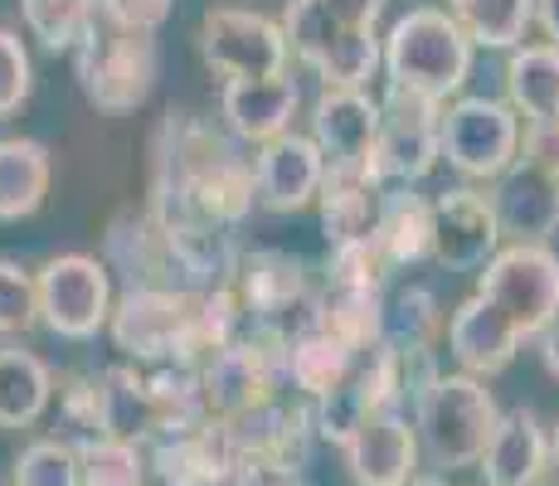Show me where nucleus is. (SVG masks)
Here are the masks:
<instances>
[{
	"instance_id": "nucleus-3",
	"label": "nucleus",
	"mask_w": 559,
	"mask_h": 486,
	"mask_svg": "<svg viewBox=\"0 0 559 486\" xmlns=\"http://www.w3.org/2000/svg\"><path fill=\"white\" fill-rule=\"evenodd\" d=\"M73 73H79V88L98 112H136V107L152 97L160 79V49L156 35L142 29H127L117 20H107L103 10H93L83 39L73 45Z\"/></svg>"
},
{
	"instance_id": "nucleus-8",
	"label": "nucleus",
	"mask_w": 559,
	"mask_h": 486,
	"mask_svg": "<svg viewBox=\"0 0 559 486\" xmlns=\"http://www.w3.org/2000/svg\"><path fill=\"white\" fill-rule=\"evenodd\" d=\"M481 297L507 311L521 336H540L559 311V258L550 244H507L481 268Z\"/></svg>"
},
{
	"instance_id": "nucleus-12",
	"label": "nucleus",
	"mask_w": 559,
	"mask_h": 486,
	"mask_svg": "<svg viewBox=\"0 0 559 486\" xmlns=\"http://www.w3.org/2000/svg\"><path fill=\"white\" fill-rule=\"evenodd\" d=\"M501 253L497 204L487 190L453 186L433 200V263L448 273H477Z\"/></svg>"
},
{
	"instance_id": "nucleus-20",
	"label": "nucleus",
	"mask_w": 559,
	"mask_h": 486,
	"mask_svg": "<svg viewBox=\"0 0 559 486\" xmlns=\"http://www.w3.org/2000/svg\"><path fill=\"white\" fill-rule=\"evenodd\" d=\"M545 452H550V438L540 434L531 408L501 414L497 438H491L487 458H481V477H487V486H540Z\"/></svg>"
},
{
	"instance_id": "nucleus-30",
	"label": "nucleus",
	"mask_w": 559,
	"mask_h": 486,
	"mask_svg": "<svg viewBox=\"0 0 559 486\" xmlns=\"http://www.w3.org/2000/svg\"><path fill=\"white\" fill-rule=\"evenodd\" d=\"M83 486H146V458L132 438H83Z\"/></svg>"
},
{
	"instance_id": "nucleus-35",
	"label": "nucleus",
	"mask_w": 559,
	"mask_h": 486,
	"mask_svg": "<svg viewBox=\"0 0 559 486\" xmlns=\"http://www.w3.org/2000/svg\"><path fill=\"white\" fill-rule=\"evenodd\" d=\"M39 321V283L20 263L0 258V336H25Z\"/></svg>"
},
{
	"instance_id": "nucleus-33",
	"label": "nucleus",
	"mask_w": 559,
	"mask_h": 486,
	"mask_svg": "<svg viewBox=\"0 0 559 486\" xmlns=\"http://www.w3.org/2000/svg\"><path fill=\"white\" fill-rule=\"evenodd\" d=\"M15 486H83V462L73 442L39 438L15 458Z\"/></svg>"
},
{
	"instance_id": "nucleus-40",
	"label": "nucleus",
	"mask_w": 559,
	"mask_h": 486,
	"mask_svg": "<svg viewBox=\"0 0 559 486\" xmlns=\"http://www.w3.org/2000/svg\"><path fill=\"white\" fill-rule=\"evenodd\" d=\"M535 341H540V360H545V370H550L555 380H559V311H555L550 321H545V331H540Z\"/></svg>"
},
{
	"instance_id": "nucleus-22",
	"label": "nucleus",
	"mask_w": 559,
	"mask_h": 486,
	"mask_svg": "<svg viewBox=\"0 0 559 486\" xmlns=\"http://www.w3.org/2000/svg\"><path fill=\"white\" fill-rule=\"evenodd\" d=\"M370 351V345H365ZM356 345H346L336 336V331H326L321 321H307V327L293 331V341H287V380L302 389L307 399H326L331 389L350 375V365H356Z\"/></svg>"
},
{
	"instance_id": "nucleus-11",
	"label": "nucleus",
	"mask_w": 559,
	"mask_h": 486,
	"mask_svg": "<svg viewBox=\"0 0 559 486\" xmlns=\"http://www.w3.org/2000/svg\"><path fill=\"white\" fill-rule=\"evenodd\" d=\"M234 292H239L243 311H249L253 327H277L287 331L297 311V327H307L311 311H317V287H311V268L297 253L283 248H258L243 253L234 268ZM293 336V331H287Z\"/></svg>"
},
{
	"instance_id": "nucleus-28",
	"label": "nucleus",
	"mask_w": 559,
	"mask_h": 486,
	"mask_svg": "<svg viewBox=\"0 0 559 486\" xmlns=\"http://www.w3.org/2000/svg\"><path fill=\"white\" fill-rule=\"evenodd\" d=\"M384 69V39L374 29H346L326 54L317 59L321 88L336 93H365V83Z\"/></svg>"
},
{
	"instance_id": "nucleus-4",
	"label": "nucleus",
	"mask_w": 559,
	"mask_h": 486,
	"mask_svg": "<svg viewBox=\"0 0 559 486\" xmlns=\"http://www.w3.org/2000/svg\"><path fill=\"white\" fill-rule=\"evenodd\" d=\"M501 428V408L491 399L487 380H472V375H438V384L418 399L414 408V434L418 448L428 452L433 467H481L491 438Z\"/></svg>"
},
{
	"instance_id": "nucleus-9",
	"label": "nucleus",
	"mask_w": 559,
	"mask_h": 486,
	"mask_svg": "<svg viewBox=\"0 0 559 486\" xmlns=\"http://www.w3.org/2000/svg\"><path fill=\"white\" fill-rule=\"evenodd\" d=\"M39 321L63 341H93L112 321V277L103 258L63 253L39 268Z\"/></svg>"
},
{
	"instance_id": "nucleus-19",
	"label": "nucleus",
	"mask_w": 559,
	"mask_h": 486,
	"mask_svg": "<svg viewBox=\"0 0 559 486\" xmlns=\"http://www.w3.org/2000/svg\"><path fill=\"white\" fill-rule=\"evenodd\" d=\"M384 190L390 186H380L374 176H341V170H326V186L317 194L326 244L331 248L374 244V229H380V214H384Z\"/></svg>"
},
{
	"instance_id": "nucleus-17",
	"label": "nucleus",
	"mask_w": 559,
	"mask_h": 486,
	"mask_svg": "<svg viewBox=\"0 0 559 486\" xmlns=\"http://www.w3.org/2000/svg\"><path fill=\"white\" fill-rule=\"evenodd\" d=\"M346 462L356 486H404L408 477H418V434L414 418H404L400 408L365 418L360 434L346 442Z\"/></svg>"
},
{
	"instance_id": "nucleus-38",
	"label": "nucleus",
	"mask_w": 559,
	"mask_h": 486,
	"mask_svg": "<svg viewBox=\"0 0 559 486\" xmlns=\"http://www.w3.org/2000/svg\"><path fill=\"white\" fill-rule=\"evenodd\" d=\"M521 161H531V166H545L559 176V122H535L525 127L521 137Z\"/></svg>"
},
{
	"instance_id": "nucleus-31",
	"label": "nucleus",
	"mask_w": 559,
	"mask_h": 486,
	"mask_svg": "<svg viewBox=\"0 0 559 486\" xmlns=\"http://www.w3.org/2000/svg\"><path fill=\"white\" fill-rule=\"evenodd\" d=\"M20 10H25V25L35 29V39L45 49H69L83 39V29H88L93 10H98V0H20Z\"/></svg>"
},
{
	"instance_id": "nucleus-2",
	"label": "nucleus",
	"mask_w": 559,
	"mask_h": 486,
	"mask_svg": "<svg viewBox=\"0 0 559 486\" xmlns=\"http://www.w3.org/2000/svg\"><path fill=\"white\" fill-rule=\"evenodd\" d=\"M472 73V39L448 10L418 5L384 35V83L448 103Z\"/></svg>"
},
{
	"instance_id": "nucleus-26",
	"label": "nucleus",
	"mask_w": 559,
	"mask_h": 486,
	"mask_svg": "<svg viewBox=\"0 0 559 486\" xmlns=\"http://www.w3.org/2000/svg\"><path fill=\"white\" fill-rule=\"evenodd\" d=\"M384 301H390V292H365V287H331V283H321L311 321H321V327L336 331L346 345L365 351V345L384 341Z\"/></svg>"
},
{
	"instance_id": "nucleus-42",
	"label": "nucleus",
	"mask_w": 559,
	"mask_h": 486,
	"mask_svg": "<svg viewBox=\"0 0 559 486\" xmlns=\"http://www.w3.org/2000/svg\"><path fill=\"white\" fill-rule=\"evenodd\" d=\"M404 486H448L443 477H433V472H418V477H408Z\"/></svg>"
},
{
	"instance_id": "nucleus-16",
	"label": "nucleus",
	"mask_w": 559,
	"mask_h": 486,
	"mask_svg": "<svg viewBox=\"0 0 559 486\" xmlns=\"http://www.w3.org/2000/svg\"><path fill=\"white\" fill-rule=\"evenodd\" d=\"M521 331L511 327L507 311H497L481 292H472L467 301H457V311L448 317V351H453L457 370L472 380L501 375L521 351Z\"/></svg>"
},
{
	"instance_id": "nucleus-10",
	"label": "nucleus",
	"mask_w": 559,
	"mask_h": 486,
	"mask_svg": "<svg viewBox=\"0 0 559 486\" xmlns=\"http://www.w3.org/2000/svg\"><path fill=\"white\" fill-rule=\"evenodd\" d=\"M200 54L224 83L277 79V73H287V35H283V25L267 20V15H258V10H239V5L204 10Z\"/></svg>"
},
{
	"instance_id": "nucleus-14",
	"label": "nucleus",
	"mask_w": 559,
	"mask_h": 486,
	"mask_svg": "<svg viewBox=\"0 0 559 486\" xmlns=\"http://www.w3.org/2000/svg\"><path fill=\"white\" fill-rule=\"evenodd\" d=\"M253 186H258V204L273 214H297L326 186V156L311 137H277L253 156Z\"/></svg>"
},
{
	"instance_id": "nucleus-34",
	"label": "nucleus",
	"mask_w": 559,
	"mask_h": 486,
	"mask_svg": "<svg viewBox=\"0 0 559 486\" xmlns=\"http://www.w3.org/2000/svg\"><path fill=\"white\" fill-rule=\"evenodd\" d=\"M394 268L384 263V253L374 244H346V248H331L326 258V277L321 283L331 287H365V292H390Z\"/></svg>"
},
{
	"instance_id": "nucleus-5",
	"label": "nucleus",
	"mask_w": 559,
	"mask_h": 486,
	"mask_svg": "<svg viewBox=\"0 0 559 486\" xmlns=\"http://www.w3.org/2000/svg\"><path fill=\"white\" fill-rule=\"evenodd\" d=\"M200 292L180 287H127L112 307V345L136 365H190L200 360L195 345Z\"/></svg>"
},
{
	"instance_id": "nucleus-6",
	"label": "nucleus",
	"mask_w": 559,
	"mask_h": 486,
	"mask_svg": "<svg viewBox=\"0 0 559 486\" xmlns=\"http://www.w3.org/2000/svg\"><path fill=\"white\" fill-rule=\"evenodd\" d=\"M443 156V103L384 83L380 137H374V180L380 186H414Z\"/></svg>"
},
{
	"instance_id": "nucleus-25",
	"label": "nucleus",
	"mask_w": 559,
	"mask_h": 486,
	"mask_svg": "<svg viewBox=\"0 0 559 486\" xmlns=\"http://www.w3.org/2000/svg\"><path fill=\"white\" fill-rule=\"evenodd\" d=\"M53 375L35 351L0 345V428H25L49 408Z\"/></svg>"
},
{
	"instance_id": "nucleus-15",
	"label": "nucleus",
	"mask_w": 559,
	"mask_h": 486,
	"mask_svg": "<svg viewBox=\"0 0 559 486\" xmlns=\"http://www.w3.org/2000/svg\"><path fill=\"white\" fill-rule=\"evenodd\" d=\"M501 239L511 244H550L559 229V176L531 161H515L491 190Z\"/></svg>"
},
{
	"instance_id": "nucleus-18",
	"label": "nucleus",
	"mask_w": 559,
	"mask_h": 486,
	"mask_svg": "<svg viewBox=\"0 0 559 486\" xmlns=\"http://www.w3.org/2000/svg\"><path fill=\"white\" fill-rule=\"evenodd\" d=\"M297 107H302V88H297L293 73L224 83V93H219V117L229 122V132L243 137V142H263V146L287 137Z\"/></svg>"
},
{
	"instance_id": "nucleus-1",
	"label": "nucleus",
	"mask_w": 559,
	"mask_h": 486,
	"mask_svg": "<svg viewBox=\"0 0 559 486\" xmlns=\"http://www.w3.org/2000/svg\"><path fill=\"white\" fill-rule=\"evenodd\" d=\"M253 161H243L229 137L195 122L190 112H170L156 137V176L146 214L166 229H186V224L234 229L253 210Z\"/></svg>"
},
{
	"instance_id": "nucleus-36",
	"label": "nucleus",
	"mask_w": 559,
	"mask_h": 486,
	"mask_svg": "<svg viewBox=\"0 0 559 486\" xmlns=\"http://www.w3.org/2000/svg\"><path fill=\"white\" fill-rule=\"evenodd\" d=\"M29 97V54L15 29H0V117H10Z\"/></svg>"
},
{
	"instance_id": "nucleus-23",
	"label": "nucleus",
	"mask_w": 559,
	"mask_h": 486,
	"mask_svg": "<svg viewBox=\"0 0 559 486\" xmlns=\"http://www.w3.org/2000/svg\"><path fill=\"white\" fill-rule=\"evenodd\" d=\"M49 151L29 137H5L0 142V224L29 220L49 194Z\"/></svg>"
},
{
	"instance_id": "nucleus-29",
	"label": "nucleus",
	"mask_w": 559,
	"mask_h": 486,
	"mask_svg": "<svg viewBox=\"0 0 559 486\" xmlns=\"http://www.w3.org/2000/svg\"><path fill=\"white\" fill-rule=\"evenodd\" d=\"M443 327L438 297L428 287H400L384 301V341L394 351H433V336Z\"/></svg>"
},
{
	"instance_id": "nucleus-24",
	"label": "nucleus",
	"mask_w": 559,
	"mask_h": 486,
	"mask_svg": "<svg viewBox=\"0 0 559 486\" xmlns=\"http://www.w3.org/2000/svg\"><path fill=\"white\" fill-rule=\"evenodd\" d=\"M507 97L525 127L559 122V49L555 45H521L507 63Z\"/></svg>"
},
{
	"instance_id": "nucleus-39",
	"label": "nucleus",
	"mask_w": 559,
	"mask_h": 486,
	"mask_svg": "<svg viewBox=\"0 0 559 486\" xmlns=\"http://www.w3.org/2000/svg\"><path fill=\"white\" fill-rule=\"evenodd\" d=\"M321 5L331 10V20L341 29H374V20L384 15L390 0H321Z\"/></svg>"
},
{
	"instance_id": "nucleus-27",
	"label": "nucleus",
	"mask_w": 559,
	"mask_h": 486,
	"mask_svg": "<svg viewBox=\"0 0 559 486\" xmlns=\"http://www.w3.org/2000/svg\"><path fill=\"white\" fill-rule=\"evenodd\" d=\"M448 15L467 29L472 45L515 49L535 25V0H448Z\"/></svg>"
},
{
	"instance_id": "nucleus-41",
	"label": "nucleus",
	"mask_w": 559,
	"mask_h": 486,
	"mask_svg": "<svg viewBox=\"0 0 559 486\" xmlns=\"http://www.w3.org/2000/svg\"><path fill=\"white\" fill-rule=\"evenodd\" d=\"M540 486H559V424L550 428V452H545V482Z\"/></svg>"
},
{
	"instance_id": "nucleus-7",
	"label": "nucleus",
	"mask_w": 559,
	"mask_h": 486,
	"mask_svg": "<svg viewBox=\"0 0 559 486\" xmlns=\"http://www.w3.org/2000/svg\"><path fill=\"white\" fill-rule=\"evenodd\" d=\"M521 117L497 97H457L443 112V161L467 180H501L521 161Z\"/></svg>"
},
{
	"instance_id": "nucleus-21",
	"label": "nucleus",
	"mask_w": 559,
	"mask_h": 486,
	"mask_svg": "<svg viewBox=\"0 0 559 486\" xmlns=\"http://www.w3.org/2000/svg\"><path fill=\"white\" fill-rule=\"evenodd\" d=\"M374 248L384 253V263L394 273L433 258V200L414 194V186L384 190V214H380V229H374Z\"/></svg>"
},
{
	"instance_id": "nucleus-37",
	"label": "nucleus",
	"mask_w": 559,
	"mask_h": 486,
	"mask_svg": "<svg viewBox=\"0 0 559 486\" xmlns=\"http://www.w3.org/2000/svg\"><path fill=\"white\" fill-rule=\"evenodd\" d=\"M98 10H103L107 20H117V25H127V29L156 35V29L170 20L176 0H98Z\"/></svg>"
},
{
	"instance_id": "nucleus-13",
	"label": "nucleus",
	"mask_w": 559,
	"mask_h": 486,
	"mask_svg": "<svg viewBox=\"0 0 559 486\" xmlns=\"http://www.w3.org/2000/svg\"><path fill=\"white\" fill-rule=\"evenodd\" d=\"M374 137H380V103L370 93L321 88L311 107V142L326 156V170L374 176Z\"/></svg>"
},
{
	"instance_id": "nucleus-32",
	"label": "nucleus",
	"mask_w": 559,
	"mask_h": 486,
	"mask_svg": "<svg viewBox=\"0 0 559 486\" xmlns=\"http://www.w3.org/2000/svg\"><path fill=\"white\" fill-rule=\"evenodd\" d=\"M283 35H287V54L317 69V59L336 45L346 29L331 20V10L321 0H287V15H283Z\"/></svg>"
}]
</instances>
